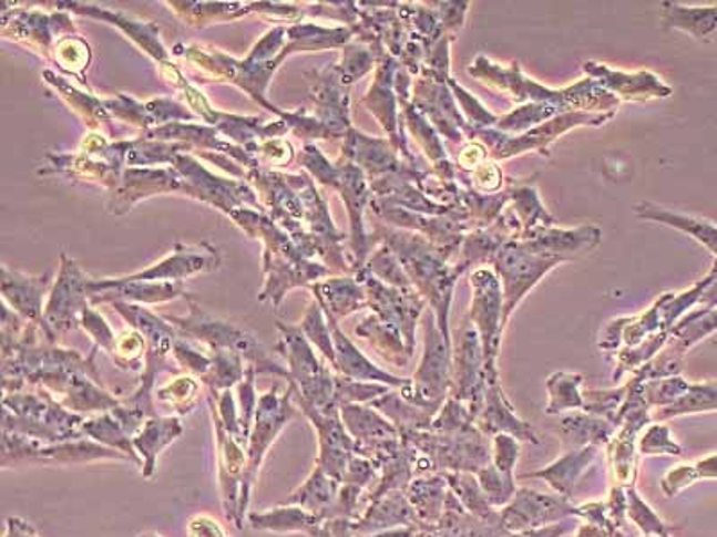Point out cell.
<instances>
[{
    "label": "cell",
    "instance_id": "1",
    "mask_svg": "<svg viewBox=\"0 0 717 537\" xmlns=\"http://www.w3.org/2000/svg\"><path fill=\"white\" fill-rule=\"evenodd\" d=\"M418 452L417 475L423 473H474L492 463V440L478 428V425L437 434L431 430L411 432L400 437Z\"/></svg>",
    "mask_w": 717,
    "mask_h": 537
},
{
    "label": "cell",
    "instance_id": "2",
    "mask_svg": "<svg viewBox=\"0 0 717 537\" xmlns=\"http://www.w3.org/2000/svg\"><path fill=\"white\" fill-rule=\"evenodd\" d=\"M498 264V269L504 278V304H502V328L506 327L511 312L515 310L519 299L535 286L539 278L545 275L551 267L562 262L560 258L545 257L539 252L530 251L524 246L508 244L499 249L492 257Z\"/></svg>",
    "mask_w": 717,
    "mask_h": 537
},
{
    "label": "cell",
    "instance_id": "3",
    "mask_svg": "<svg viewBox=\"0 0 717 537\" xmlns=\"http://www.w3.org/2000/svg\"><path fill=\"white\" fill-rule=\"evenodd\" d=\"M499 513H501L504 530L508 534H515L560 524L563 519L576 518L577 507L556 493L544 495L539 490L521 487L516 489L513 500Z\"/></svg>",
    "mask_w": 717,
    "mask_h": 537
},
{
    "label": "cell",
    "instance_id": "4",
    "mask_svg": "<svg viewBox=\"0 0 717 537\" xmlns=\"http://www.w3.org/2000/svg\"><path fill=\"white\" fill-rule=\"evenodd\" d=\"M474 286V309L472 321L478 330L484 355V379L486 382L499 380L495 360L502 337V304L499 281L490 271H478L472 275Z\"/></svg>",
    "mask_w": 717,
    "mask_h": 537
},
{
    "label": "cell",
    "instance_id": "5",
    "mask_svg": "<svg viewBox=\"0 0 717 537\" xmlns=\"http://www.w3.org/2000/svg\"><path fill=\"white\" fill-rule=\"evenodd\" d=\"M289 416H291V411H286L284 403H273L269 397H264L263 403L258 406L257 425H255L254 434L249 437L248 467H246L243 484H240L239 519H237L239 528L243 527V516L248 507L249 493H252L255 478H257L258 467L263 464L269 444L277 440L278 432L281 426L286 425Z\"/></svg>",
    "mask_w": 717,
    "mask_h": 537
},
{
    "label": "cell",
    "instance_id": "6",
    "mask_svg": "<svg viewBox=\"0 0 717 537\" xmlns=\"http://www.w3.org/2000/svg\"><path fill=\"white\" fill-rule=\"evenodd\" d=\"M475 425L490 440L498 434H508L513 435L521 443L540 444L536 430L527 421L516 416L515 409L508 402L506 394L502 393L499 380L486 382L483 409L479 412Z\"/></svg>",
    "mask_w": 717,
    "mask_h": 537
},
{
    "label": "cell",
    "instance_id": "7",
    "mask_svg": "<svg viewBox=\"0 0 717 537\" xmlns=\"http://www.w3.org/2000/svg\"><path fill=\"white\" fill-rule=\"evenodd\" d=\"M399 527L420 528V521L406 490H391L366 507L361 518L354 521L352 534L354 537H368Z\"/></svg>",
    "mask_w": 717,
    "mask_h": 537
},
{
    "label": "cell",
    "instance_id": "8",
    "mask_svg": "<svg viewBox=\"0 0 717 537\" xmlns=\"http://www.w3.org/2000/svg\"><path fill=\"white\" fill-rule=\"evenodd\" d=\"M600 455V446H586V448L565 452L559 461L549 464L544 469L539 472L524 473L522 478H540L547 482L553 487L556 495L563 496L571 500L574 490H576L577 481L582 478L583 473L591 467Z\"/></svg>",
    "mask_w": 717,
    "mask_h": 537
},
{
    "label": "cell",
    "instance_id": "9",
    "mask_svg": "<svg viewBox=\"0 0 717 537\" xmlns=\"http://www.w3.org/2000/svg\"><path fill=\"white\" fill-rule=\"evenodd\" d=\"M617 426L612 425L605 417L592 416L586 412L569 414L560 420L559 435L563 454L586 446H606L612 441Z\"/></svg>",
    "mask_w": 717,
    "mask_h": 537
},
{
    "label": "cell",
    "instance_id": "10",
    "mask_svg": "<svg viewBox=\"0 0 717 537\" xmlns=\"http://www.w3.org/2000/svg\"><path fill=\"white\" fill-rule=\"evenodd\" d=\"M249 525L255 530L269 533H304L310 537H329L324 519L300 505L277 507L269 513L249 514Z\"/></svg>",
    "mask_w": 717,
    "mask_h": 537
},
{
    "label": "cell",
    "instance_id": "11",
    "mask_svg": "<svg viewBox=\"0 0 717 537\" xmlns=\"http://www.w3.org/2000/svg\"><path fill=\"white\" fill-rule=\"evenodd\" d=\"M585 71L594 75L601 84L623 99H635V101H646L653 97H667L670 95V89L658 80L657 75L649 72L641 74H621L612 72L600 63H586Z\"/></svg>",
    "mask_w": 717,
    "mask_h": 537
},
{
    "label": "cell",
    "instance_id": "12",
    "mask_svg": "<svg viewBox=\"0 0 717 537\" xmlns=\"http://www.w3.org/2000/svg\"><path fill=\"white\" fill-rule=\"evenodd\" d=\"M449 490L443 473H434L432 477H418L409 484L406 495L417 513L420 530L434 527L440 521Z\"/></svg>",
    "mask_w": 717,
    "mask_h": 537
},
{
    "label": "cell",
    "instance_id": "13",
    "mask_svg": "<svg viewBox=\"0 0 717 537\" xmlns=\"http://www.w3.org/2000/svg\"><path fill=\"white\" fill-rule=\"evenodd\" d=\"M180 434H182V425L178 420H153L147 421L141 434L133 437V446L142 455L144 477L153 475L160 452L167 444L173 443Z\"/></svg>",
    "mask_w": 717,
    "mask_h": 537
},
{
    "label": "cell",
    "instance_id": "14",
    "mask_svg": "<svg viewBox=\"0 0 717 537\" xmlns=\"http://www.w3.org/2000/svg\"><path fill=\"white\" fill-rule=\"evenodd\" d=\"M342 421L348 434L352 435L356 444L376 443V441L397 440L399 430L382 420L377 412L359 405L342 406Z\"/></svg>",
    "mask_w": 717,
    "mask_h": 537
},
{
    "label": "cell",
    "instance_id": "15",
    "mask_svg": "<svg viewBox=\"0 0 717 537\" xmlns=\"http://www.w3.org/2000/svg\"><path fill=\"white\" fill-rule=\"evenodd\" d=\"M338 493L339 482L334 481L321 467L316 466L304 486L287 498L286 505H300L304 509L319 516L325 509H329Z\"/></svg>",
    "mask_w": 717,
    "mask_h": 537
},
{
    "label": "cell",
    "instance_id": "16",
    "mask_svg": "<svg viewBox=\"0 0 717 537\" xmlns=\"http://www.w3.org/2000/svg\"><path fill=\"white\" fill-rule=\"evenodd\" d=\"M373 406L385 412L389 420L393 421L395 428L399 430L400 437L411 432H423L431 428L434 416L423 411L413 403L406 402L399 394H386Z\"/></svg>",
    "mask_w": 717,
    "mask_h": 537
},
{
    "label": "cell",
    "instance_id": "17",
    "mask_svg": "<svg viewBox=\"0 0 717 537\" xmlns=\"http://www.w3.org/2000/svg\"><path fill=\"white\" fill-rule=\"evenodd\" d=\"M713 411H717V382L694 383L678 402L658 409L655 414H652V417L653 421L662 423V421L673 420V417Z\"/></svg>",
    "mask_w": 717,
    "mask_h": 537
},
{
    "label": "cell",
    "instance_id": "18",
    "mask_svg": "<svg viewBox=\"0 0 717 537\" xmlns=\"http://www.w3.org/2000/svg\"><path fill=\"white\" fill-rule=\"evenodd\" d=\"M585 376L577 373H554L547 379L549 403L545 409L547 416H559L565 411H582L583 393L580 391Z\"/></svg>",
    "mask_w": 717,
    "mask_h": 537
},
{
    "label": "cell",
    "instance_id": "19",
    "mask_svg": "<svg viewBox=\"0 0 717 537\" xmlns=\"http://www.w3.org/2000/svg\"><path fill=\"white\" fill-rule=\"evenodd\" d=\"M443 475H445L450 490L470 514L483 519H492L498 516L499 510L493 509L484 496L483 489L479 486L478 475L461 472L443 473Z\"/></svg>",
    "mask_w": 717,
    "mask_h": 537
},
{
    "label": "cell",
    "instance_id": "20",
    "mask_svg": "<svg viewBox=\"0 0 717 537\" xmlns=\"http://www.w3.org/2000/svg\"><path fill=\"white\" fill-rule=\"evenodd\" d=\"M714 481L717 478V452L708 457L699 458L694 463L680 464L666 473L660 481V489L667 498H675L682 490L693 486L699 481Z\"/></svg>",
    "mask_w": 717,
    "mask_h": 537
},
{
    "label": "cell",
    "instance_id": "21",
    "mask_svg": "<svg viewBox=\"0 0 717 537\" xmlns=\"http://www.w3.org/2000/svg\"><path fill=\"white\" fill-rule=\"evenodd\" d=\"M626 518L641 530L643 537H673L682 527L669 525L660 519L655 510L644 502L643 496L638 495L637 487H626Z\"/></svg>",
    "mask_w": 717,
    "mask_h": 537
},
{
    "label": "cell",
    "instance_id": "22",
    "mask_svg": "<svg viewBox=\"0 0 717 537\" xmlns=\"http://www.w3.org/2000/svg\"><path fill=\"white\" fill-rule=\"evenodd\" d=\"M86 434L90 437H94L99 443L106 444L109 448H117V452L121 454L127 455L132 458L133 463L141 466V458L136 457V450L133 446V440H130V435L124 432L121 423L119 421H112L110 417H103V420L90 421L85 426Z\"/></svg>",
    "mask_w": 717,
    "mask_h": 537
},
{
    "label": "cell",
    "instance_id": "23",
    "mask_svg": "<svg viewBox=\"0 0 717 537\" xmlns=\"http://www.w3.org/2000/svg\"><path fill=\"white\" fill-rule=\"evenodd\" d=\"M670 332H658L655 335L647 337L646 341L641 342L637 347L624 348L619 351V362L614 373V380H619L626 371L641 370L647 362H652L658 351L666 344L667 337Z\"/></svg>",
    "mask_w": 717,
    "mask_h": 537
},
{
    "label": "cell",
    "instance_id": "24",
    "mask_svg": "<svg viewBox=\"0 0 717 537\" xmlns=\"http://www.w3.org/2000/svg\"><path fill=\"white\" fill-rule=\"evenodd\" d=\"M478 481L479 486L483 489L484 496H486L493 509L506 507L513 500L516 489H519L515 484V477L502 475L492 463L488 464L486 467H483L478 473Z\"/></svg>",
    "mask_w": 717,
    "mask_h": 537
},
{
    "label": "cell",
    "instance_id": "25",
    "mask_svg": "<svg viewBox=\"0 0 717 537\" xmlns=\"http://www.w3.org/2000/svg\"><path fill=\"white\" fill-rule=\"evenodd\" d=\"M628 391L629 383H624L623 388L610 389V391H586L583 393L582 411L592 414V416L605 417L614 425L615 417L619 414L621 405H623Z\"/></svg>",
    "mask_w": 717,
    "mask_h": 537
},
{
    "label": "cell",
    "instance_id": "26",
    "mask_svg": "<svg viewBox=\"0 0 717 537\" xmlns=\"http://www.w3.org/2000/svg\"><path fill=\"white\" fill-rule=\"evenodd\" d=\"M637 452L644 457H658V455L680 457L684 454L680 444L673 440L669 426L662 423L647 426L646 432L638 437Z\"/></svg>",
    "mask_w": 717,
    "mask_h": 537
},
{
    "label": "cell",
    "instance_id": "27",
    "mask_svg": "<svg viewBox=\"0 0 717 537\" xmlns=\"http://www.w3.org/2000/svg\"><path fill=\"white\" fill-rule=\"evenodd\" d=\"M690 383L682 376H667V379L646 380L643 383V393L647 405L664 409L673 405L689 391Z\"/></svg>",
    "mask_w": 717,
    "mask_h": 537
},
{
    "label": "cell",
    "instance_id": "28",
    "mask_svg": "<svg viewBox=\"0 0 717 537\" xmlns=\"http://www.w3.org/2000/svg\"><path fill=\"white\" fill-rule=\"evenodd\" d=\"M559 112V106L554 104H527V106L519 107L515 112L510 113L508 117L501 118L498 126L502 132L506 133H521L530 130L533 124H540L545 118L553 117L554 113Z\"/></svg>",
    "mask_w": 717,
    "mask_h": 537
},
{
    "label": "cell",
    "instance_id": "29",
    "mask_svg": "<svg viewBox=\"0 0 717 537\" xmlns=\"http://www.w3.org/2000/svg\"><path fill=\"white\" fill-rule=\"evenodd\" d=\"M521 457V441L513 435L498 434L492 437V464L498 467L502 475L515 477L516 463Z\"/></svg>",
    "mask_w": 717,
    "mask_h": 537
},
{
    "label": "cell",
    "instance_id": "30",
    "mask_svg": "<svg viewBox=\"0 0 717 537\" xmlns=\"http://www.w3.org/2000/svg\"><path fill=\"white\" fill-rule=\"evenodd\" d=\"M606 507H608L610 519H612L617 527L624 528V521H626V507H628V500H626V487H612V490H610L608 502H606Z\"/></svg>",
    "mask_w": 717,
    "mask_h": 537
},
{
    "label": "cell",
    "instance_id": "31",
    "mask_svg": "<svg viewBox=\"0 0 717 537\" xmlns=\"http://www.w3.org/2000/svg\"><path fill=\"white\" fill-rule=\"evenodd\" d=\"M474 182L479 190H498L502 185L501 171L495 164H483L475 171Z\"/></svg>",
    "mask_w": 717,
    "mask_h": 537
},
{
    "label": "cell",
    "instance_id": "32",
    "mask_svg": "<svg viewBox=\"0 0 717 537\" xmlns=\"http://www.w3.org/2000/svg\"><path fill=\"white\" fill-rule=\"evenodd\" d=\"M484 158H486V149H484L483 145L469 144L464 147L463 153H461V167L479 168L483 165Z\"/></svg>",
    "mask_w": 717,
    "mask_h": 537
},
{
    "label": "cell",
    "instance_id": "33",
    "mask_svg": "<svg viewBox=\"0 0 717 537\" xmlns=\"http://www.w3.org/2000/svg\"><path fill=\"white\" fill-rule=\"evenodd\" d=\"M571 530V525L560 524L549 525L544 528H535V530H524V533L506 534L504 537H562Z\"/></svg>",
    "mask_w": 717,
    "mask_h": 537
},
{
    "label": "cell",
    "instance_id": "34",
    "mask_svg": "<svg viewBox=\"0 0 717 537\" xmlns=\"http://www.w3.org/2000/svg\"><path fill=\"white\" fill-rule=\"evenodd\" d=\"M628 534L623 530H612V528L600 527V525L585 524L577 528L576 537H626Z\"/></svg>",
    "mask_w": 717,
    "mask_h": 537
},
{
    "label": "cell",
    "instance_id": "35",
    "mask_svg": "<svg viewBox=\"0 0 717 537\" xmlns=\"http://www.w3.org/2000/svg\"><path fill=\"white\" fill-rule=\"evenodd\" d=\"M191 528H196V530H199V533L205 534L207 537L217 536V534L223 533L207 516H197L196 519L191 521Z\"/></svg>",
    "mask_w": 717,
    "mask_h": 537
},
{
    "label": "cell",
    "instance_id": "36",
    "mask_svg": "<svg viewBox=\"0 0 717 537\" xmlns=\"http://www.w3.org/2000/svg\"><path fill=\"white\" fill-rule=\"evenodd\" d=\"M420 533L418 527H399L391 528V530H385V533L373 534V536L368 537H417Z\"/></svg>",
    "mask_w": 717,
    "mask_h": 537
},
{
    "label": "cell",
    "instance_id": "37",
    "mask_svg": "<svg viewBox=\"0 0 717 537\" xmlns=\"http://www.w3.org/2000/svg\"><path fill=\"white\" fill-rule=\"evenodd\" d=\"M417 537H438V536H434V534L432 533H427V530H420Z\"/></svg>",
    "mask_w": 717,
    "mask_h": 537
},
{
    "label": "cell",
    "instance_id": "38",
    "mask_svg": "<svg viewBox=\"0 0 717 537\" xmlns=\"http://www.w3.org/2000/svg\"><path fill=\"white\" fill-rule=\"evenodd\" d=\"M142 537H160V536H142Z\"/></svg>",
    "mask_w": 717,
    "mask_h": 537
},
{
    "label": "cell",
    "instance_id": "39",
    "mask_svg": "<svg viewBox=\"0 0 717 537\" xmlns=\"http://www.w3.org/2000/svg\"><path fill=\"white\" fill-rule=\"evenodd\" d=\"M626 537H632V536H626Z\"/></svg>",
    "mask_w": 717,
    "mask_h": 537
}]
</instances>
